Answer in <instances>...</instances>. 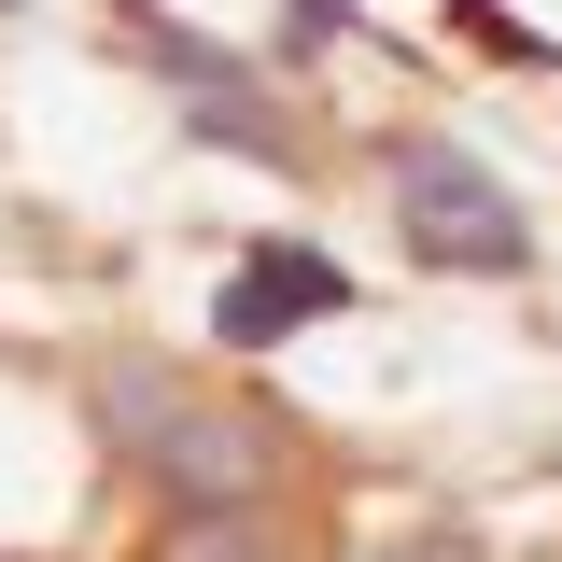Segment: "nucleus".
Returning <instances> with one entry per match:
<instances>
[{"instance_id":"f257e3e1","label":"nucleus","mask_w":562,"mask_h":562,"mask_svg":"<svg viewBox=\"0 0 562 562\" xmlns=\"http://www.w3.org/2000/svg\"><path fill=\"white\" fill-rule=\"evenodd\" d=\"M85 436L155 506H281V479H295V422L225 394L211 366H169V351L85 366Z\"/></svg>"},{"instance_id":"f03ea898","label":"nucleus","mask_w":562,"mask_h":562,"mask_svg":"<svg viewBox=\"0 0 562 562\" xmlns=\"http://www.w3.org/2000/svg\"><path fill=\"white\" fill-rule=\"evenodd\" d=\"M380 183H394V225H408L422 268H450V281H520V268H535L520 198L492 183L464 140H394V155H380Z\"/></svg>"},{"instance_id":"7ed1b4c3","label":"nucleus","mask_w":562,"mask_h":562,"mask_svg":"<svg viewBox=\"0 0 562 562\" xmlns=\"http://www.w3.org/2000/svg\"><path fill=\"white\" fill-rule=\"evenodd\" d=\"M113 29H127L140 57L169 70V85H183V127H198V140H239V155H268V169H295V127H281V99H268V85H254L239 57H211L198 29L140 14V0H113Z\"/></svg>"},{"instance_id":"20e7f679","label":"nucleus","mask_w":562,"mask_h":562,"mask_svg":"<svg viewBox=\"0 0 562 562\" xmlns=\"http://www.w3.org/2000/svg\"><path fill=\"white\" fill-rule=\"evenodd\" d=\"M324 310H351V268L310 254V239H254L239 268L211 281V338L225 351H281L295 324H324Z\"/></svg>"},{"instance_id":"39448f33","label":"nucleus","mask_w":562,"mask_h":562,"mask_svg":"<svg viewBox=\"0 0 562 562\" xmlns=\"http://www.w3.org/2000/svg\"><path fill=\"white\" fill-rule=\"evenodd\" d=\"M140 562H295V535H281V506H169Z\"/></svg>"},{"instance_id":"423d86ee","label":"nucleus","mask_w":562,"mask_h":562,"mask_svg":"<svg viewBox=\"0 0 562 562\" xmlns=\"http://www.w3.org/2000/svg\"><path fill=\"white\" fill-rule=\"evenodd\" d=\"M0 14H14V0H0Z\"/></svg>"}]
</instances>
